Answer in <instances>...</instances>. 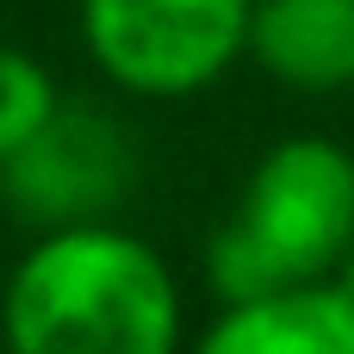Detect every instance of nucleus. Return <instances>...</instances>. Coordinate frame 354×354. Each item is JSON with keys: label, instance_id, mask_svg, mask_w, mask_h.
<instances>
[{"label": "nucleus", "instance_id": "obj_3", "mask_svg": "<svg viewBox=\"0 0 354 354\" xmlns=\"http://www.w3.org/2000/svg\"><path fill=\"white\" fill-rule=\"evenodd\" d=\"M255 0H81L87 56L131 93L180 100L249 50Z\"/></svg>", "mask_w": 354, "mask_h": 354}, {"label": "nucleus", "instance_id": "obj_7", "mask_svg": "<svg viewBox=\"0 0 354 354\" xmlns=\"http://www.w3.org/2000/svg\"><path fill=\"white\" fill-rule=\"evenodd\" d=\"M56 106H62V100H56L44 62L25 56V50H12V44H0V162H6L12 149H25V143L50 124Z\"/></svg>", "mask_w": 354, "mask_h": 354}, {"label": "nucleus", "instance_id": "obj_8", "mask_svg": "<svg viewBox=\"0 0 354 354\" xmlns=\"http://www.w3.org/2000/svg\"><path fill=\"white\" fill-rule=\"evenodd\" d=\"M342 292H348V299H354V249H348V255H342Z\"/></svg>", "mask_w": 354, "mask_h": 354}, {"label": "nucleus", "instance_id": "obj_4", "mask_svg": "<svg viewBox=\"0 0 354 354\" xmlns=\"http://www.w3.org/2000/svg\"><path fill=\"white\" fill-rule=\"evenodd\" d=\"M131 187V143L93 106H56L50 124L0 162V199L37 224H100Z\"/></svg>", "mask_w": 354, "mask_h": 354}, {"label": "nucleus", "instance_id": "obj_5", "mask_svg": "<svg viewBox=\"0 0 354 354\" xmlns=\"http://www.w3.org/2000/svg\"><path fill=\"white\" fill-rule=\"evenodd\" d=\"M193 354H354V299L324 280L236 299Z\"/></svg>", "mask_w": 354, "mask_h": 354}, {"label": "nucleus", "instance_id": "obj_6", "mask_svg": "<svg viewBox=\"0 0 354 354\" xmlns=\"http://www.w3.org/2000/svg\"><path fill=\"white\" fill-rule=\"evenodd\" d=\"M249 50L280 87H354V0H255Z\"/></svg>", "mask_w": 354, "mask_h": 354}, {"label": "nucleus", "instance_id": "obj_2", "mask_svg": "<svg viewBox=\"0 0 354 354\" xmlns=\"http://www.w3.org/2000/svg\"><path fill=\"white\" fill-rule=\"evenodd\" d=\"M354 249V156L330 137L274 143L224 230L212 236V286L224 305L311 286Z\"/></svg>", "mask_w": 354, "mask_h": 354}, {"label": "nucleus", "instance_id": "obj_1", "mask_svg": "<svg viewBox=\"0 0 354 354\" xmlns=\"http://www.w3.org/2000/svg\"><path fill=\"white\" fill-rule=\"evenodd\" d=\"M0 330L6 354H180V292L143 236L62 224L12 268Z\"/></svg>", "mask_w": 354, "mask_h": 354}]
</instances>
